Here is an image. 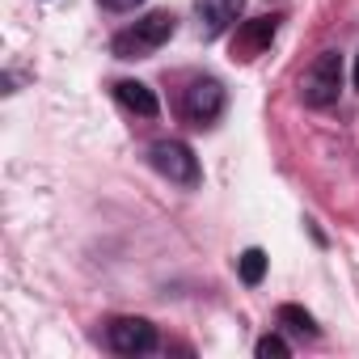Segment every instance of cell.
I'll use <instances>...</instances> for the list:
<instances>
[{
    "label": "cell",
    "instance_id": "obj_1",
    "mask_svg": "<svg viewBox=\"0 0 359 359\" xmlns=\"http://www.w3.org/2000/svg\"><path fill=\"white\" fill-rule=\"evenodd\" d=\"M173 30H177V18L173 13H165V9L144 13L135 26H127V30L114 34V55L118 60H148L152 51H161L173 39Z\"/></svg>",
    "mask_w": 359,
    "mask_h": 359
},
{
    "label": "cell",
    "instance_id": "obj_2",
    "mask_svg": "<svg viewBox=\"0 0 359 359\" xmlns=\"http://www.w3.org/2000/svg\"><path fill=\"white\" fill-rule=\"evenodd\" d=\"M338 93H342V55L321 51L300 76V102L313 106V110H325V106L338 102Z\"/></svg>",
    "mask_w": 359,
    "mask_h": 359
},
{
    "label": "cell",
    "instance_id": "obj_3",
    "mask_svg": "<svg viewBox=\"0 0 359 359\" xmlns=\"http://www.w3.org/2000/svg\"><path fill=\"white\" fill-rule=\"evenodd\" d=\"M148 161L161 177H169V182L177 187H199V161L187 144H177V140H156L148 148Z\"/></svg>",
    "mask_w": 359,
    "mask_h": 359
},
{
    "label": "cell",
    "instance_id": "obj_4",
    "mask_svg": "<svg viewBox=\"0 0 359 359\" xmlns=\"http://www.w3.org/2000/svg\"><path fill=\"white\" fill-rule=\"evenodd\" d=\"M220 110H224V85H220V81L203 76V81H191V85H187V93H182V114H187V123L212 127V123L220 118Z\"/></svg>",
    "mask_w": 359,
    "mask_h": 359
},
{
    "label": "cell",
    "instance_id": "obj_5",
    "mask_svg": "<svg viewBox=\"0 0 359 359\" xmlns=\"http://www.w3.org/2000/svg\"><path fill=\"white\" fill-rule=\"evenodd\" d=\"M106 338L118 355H148L156 346V325L144 321V317H114Z\"/></svg>",
    "mask_w": 359,
    "mask_h": 359
},
{
    "label": "cell",
    "instance_id": "obj_6",
    "mask_svg": "<svg viewBox=\"0 0 359 359\" xmlns=\"http://www.w3.org/2000/svg\"><path fill=\"white\" fill-rule=\"evenodd\" d=\"M275 30H279V18H250V22H241L237 34H233V60H258L275 43Z\"/></svg>",
    "mask_w": 359,
    "mask_h": 359
},
{
    "label": "cell",
    "instance_id": "obj_7",
    "mask_svg": "<svg viewBox=\"0 0 359 359\" xmlns=\"http://www.w3.org/2000/svg\"><path fill=\"white\" fill-rule=\"evenodd\" d=\"M245 0H195V13H199V34L203 39H220L237 18H241Z\"/></svg>",
    "mask_w": 359,
    "mask_h": 359
},
{
    "label": "cell",
    "instance_id": "obj_8",
    "mask_svg": "<svg viewBox=\"0 0 359 359\" xmlns=\"http://www.w3.org/2000/svg\"><path fill=\"white\" fill-rule=\"evenodd\" d=\"M114 97H118L131 114H140V118H156V110H161V106H156V93H152L144 81H118V85H114Z\"/></svg>",
    "mask_w": 359,
    "mask_h": 359
},
{
    "label": "cell",
    "instance_id": "obj_9",
    "mask_svg": "<svg viewBox=\"0 0 359 359\" xmlns=\"http://www.w3.org/2000/svg\"><path fill=\"white\" fill-rule=\"evenodd\" d=\"M237 271H241V279H245L250 287H258L262 275H266V254H262V250H245V254L237 258Z\"/></svg>",
    "mask_w": 359,
    "mask_h": 359
},
{
    "label": "cell",
    "instance_id": "obj_10",
    "mask_svg": "<svg viewBox=\"0 0 359 359\" xmlns=\"http://www.w3.org/2000/svg\"><path fill=\"white\" fill-rule=\"evenodd\" d=\"M279 321H283L287 330H296V334H309V338L317 334V325H313V317H309V313H304L300 304H283V309H279Z\"/></svg>",
    "mask_w": 359,
    "mask_h": 359
},
{
    "label": "cell",
    "instance_id": "obj_11",
    "mask_svg": "<svg viewBox=\"0 0 359 359\" xmlns=\"http://www.w3.org/2000/svg\"><path fill=\"white\" fill-rule=\"evenodd\" d=\"M292 351H287V342L279 338V334H266V338H258V359H287Z\"/></svg>",
    "mask_w": 359,
    "mask_h": 359
},
{
    "label": "cell",
    "instance_id": "obj_12",
    "mask_svg": "<svg viewBox=\"0 0 359 359\" xmlns=\"http://www.w3.org/2000/svg\"><path fill=\"white\" fill-rule=\"evenodd\" d=\"M135 5H144V0H102V9H110V13H131Z\"/></svg>",
    "mask_w": 359,
    "mask_h": 359
},
{
    "label": "cell",
    "instance_id": "obj_13",
    "mask_svg": "<svg viewBox=\"0 0 359 359\" xmlns=\"http://www.w3.org/2000/svg\"><path fill=\"white\" fill-rule=\"evenodd\" d=\"M355 89H359V60H355Z\"/></svg>",
    "mask_w": 359,
    "mask_h": 359
}]
</instances>
